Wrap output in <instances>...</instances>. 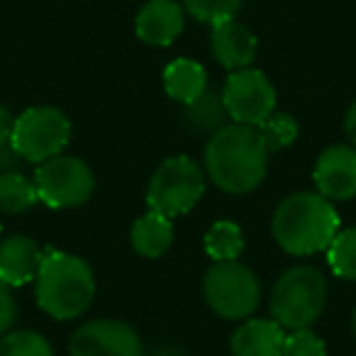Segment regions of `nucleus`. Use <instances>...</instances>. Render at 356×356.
I'll return each mask as SVG.
<instances>
[{
	"label": "nucleus",
	"mask_w": 356,
	"mask_h": 356,
	"mask_svg": "<svg viewBox=\"0 0 356 356\" xmlns=\"http://www.w3.org/2000/svg\"><path fill=\"white\" fill-rule=\"evenodd\" d=\"M268 149L257 127L225 124L205 144V173L220 191L232 195L252 193L266 178Z\"/></svg>",
	"instance_id": "1"
},
{
	"label": "nucleus",
	"mask_w": 356,
	"mask_h": 356,
	"mask_svg": "<svg viewBox=\"0 0 356 356\" xmlns=\"http://www.w3.org/2000/svg\"><path fill=\"white\" fill-rule=\"evenodd\" d=\"M276 244L291 257H310L327 252L339 232V213L334 203L320 193L300 191L281 200L271 220Z\"/></svg>",
	"instance_id": "2"
},
{
	"label": "nucleus",
	"mask_w": 356,
	"mask_h": 356,
	"mask_svg": "<svg viewBox=\"0 0 356 356\" xmlns=\"http://www.w3.org/2000/svg\"><path fill=\"white\" fill-rule=\"evenodd\" d=\"M37 305L49 317L69 322L81 317L95 298V276L86 259L44 249L35 278Z\"/></svg>",
	"instance_id": "3"
},
{
	"label": "nucleus",
	"mask_w": 356,
	"mask_h": 356,
	"mask_svg": "<svg viewBox=\"0 0 356 356\" xmlns=\"http://www.w3.org/2000/svg\"><path fill=\"white\" fill-rule=\"evenodd\" d=\"M271 315L283 330H305L320 320L327 305V281L312 266H293L278 276L271 291Z\"/></svg>",
	"instance_id": "4"
},
{
	"label": "nucleus",
	"mask_w": 356,
	"mask_h": 356,
	"mask_svg": "<svg viewBox=\"0 0 356 356\" xmlns=\"http://www.w3.org/2000/svg\"><path fill=\"white\" fill-rule=\"evenodd\" d=\"M205 193V171L195 159L178 154L163 159L147 184L149 210L173 220L191 213Z\"/></svg>",
	"instance_id": "5"
},
{
	"label": "nucleus",
	"mask_w": 356,
	"mask_h": 356,
	"mask_svg": "<svg viewBox=\"0 0 356 356\" xmlns=\"http://www.w3.org/2000/svg\"><path fill=\"white\" fill-rule=\"evenodd\" d=\"M205 302L215 315L225 320H249L261 300V286L257 273L242 261L213 264L203 281Z\"/></svg>",
	"instance_id": "6"
},
{
	"label": "nucleus",
	"mask_w": 356,
	"mask_h": 356,
	"mask_svg": "<svg viewBox=\"0 0 356 356\" xmlns=\"http://www.w3.org/2000/svg\"><path fill=\"white\" fill-rule=\"evenodd\" d=\"M35 186L40 193V203L51 210H69L88 203L95 191L93 168L79 156H51L37 163Z\"/></svg>",
	"instance_id": "7"
},
{
	"label": "nucleus",
	"mask_w": 356,
	"mask_h": 356,
	"mask_svg": "<svg viewBox=\"0 0 356 356\" xmlns=\"http://www.w3.org/2000/svg\"><path fill=\"white\" fill-rule=\"evenodd\" d=\"M71 139V120L54 105H37L15 118L10 144L25 161L42 163L59 156Z\"/></svg>",
	"instance_id": "8"
},
{
	"label": "nucleus",
	"mask_w": 356,
	"mask_h": 356,
	"mask_svg": "<svg viewBox=\"0 0 356 356\" xmlns=\"http://www.w3.org/2000/svg\"><path fill=\"white\" fill-rule=\"evenodd\" d=\"M220 95H222L229 120H234L237 124L259 127L264 120L276 113V88L264 71L252 69V66L229 71Z\"/></svg>",
	"instance_id": "9"
},
{
	"label": "nucleus",
	"mask_w": 356,
	"mask_h": 356,
	"mask_svg": "<svg viewBox=\"0 0 356 356\" xmlns=\"http://www.w3.org/2000/svg\"><path fill=\"white\" fill-rule=\"evenodd\" d=\"M71 356H144L137 330L122 320L100 317L81 325L69 339Z\"/></svg>",
	"instance_id": "10"
},
{
	"label": "nucleus",
	"mask_w": 356,
	"mask_h": 356,
	"mask_svg": "<svg viewBox=\"0 0 356 356\" xmlns=\"http://www.w3.org/2000/svg\"><path fill=\"white\" fill-rule=\"evenodd\" d=\"M312 181L322 198L344 203L356 198V149L351 144H332L317 156Z\"/></svg>",
	"instance_id": "11"
},
{
	"label": "nucleus",
	"mask_w": 356,
	"mask_h": 356,
	"mask_svg": "<svg viewBox=\"0 0 356 356\" xmlns=\"http://www.w3.org/2000/svg\"><path fill=\"white\" fill-rule=\"evenodd\" d=\"M184 25V6L178 0H147L134 17V32L149 47H168Z\"/></svg>",
	"instance_id": "12"
},
{
	"label": "nucleus",
	"mask_w": 356,
	"mask_h": 356,
	"mask_svg": "<svg viewBox=\"0 0 356 356\" xmlns=\"http://www.w3.org/2000/svg\"><path fill=\"white\" fill-rule=\"evenodd\" d=\"M210 49L213 56L227 71L249 69L252 61L257 59L259 40L247 25L237 22V17L225 20L220 25H213L210 32Z\"/></svg>",
	"instance_id": "13"
},
{
	"label": "nucleus",
	"mask_w": 356,
	"mask_h": 356,
	"mask_svg": "<svg viewBox=\"0 0 356 356\" xmlns=\"http://www.w3.org/2000/svg\"><path fill=\"white\" fill-rule=\"evenodd\" d=\"M42 257H44V249L27 234L0 239V283L8 288L35 283Z\"/></svg>",
	"instance_id": "14"
},
{
	"label": "nucleus",
	"mask_w": 356,
	"mask_h": 356,
	"mask_svg": "<svg viewBox=\"0 0 356 356\" xmlns=\"http://www.w3.org/2000/svg\"><path fill=\"white\" fill-rule=\"evenodd\" d=\"M286 330L276 320L249 317L234 330L229 339L232 356H283Z\"/></svg>",
	"instance_id": "15"
},
{
	"label": "nucleus",
	"mask_w": 356,
	"mask_h": 356,
	"mask_svg": "<svg viewBox=\"0 0 356 356\" xmlns=\"http://www.w3.org/2000/svg\"><path fill=\"white\" fill-rule=\"evenodd\" d=\"M129 242L132 249L144 259H159L171 249L173 244V222L163 215L144 213L142 218H137L129 229Z\"/></svg>",
	"instance_id": "16"
},
{
	"label": "nucleus",
	"mask_w": 356,
	"mask_h": 356,
	"mask_svg": "<svg viewBox=\"0 0 356 356\" xmlns=\"http://www.w3.org/2000/svg\"><path fill=\"white\" fill-rule=\"evenodd\" d=\"M163 88L176 103L188 105L208 90V74L193 59H173L163 69Z\"/></svg>",
	"instance_id": "17"
},
{
	"label": "nucleus",
	"mask_w": 356,
	"mask_h": 356,
	"mask_svg": "<svg viewBox=\"0 0 356 356\" xmlns=\"http://www.w3.org/2000/svg\"><path fill=\"white\" fill-rule=\"evenodd\" d=\"M40 203V193L32 178L22 171L0 173V213L20 215Z\"/></svg>",
	"instance_id": "18"
},
{
	"label": "nucleus",
	"mask_w": 356,
	"mask_h": 356,
	"mask_svg": "<svg viewBox=\"0 0 356 356\" xmlns=\"http://www.w3.org/2000/svg\"><path fill=\"white\" fill-rule=\"evenodd\" d=\"M184 118L193 132H218L220 127H225L229 120L227 108L222 103V95H218L215 90H205L200 98H195L193 103L184 105Z\"/></svg>",
	"instance_id": "19"
},
{
	"label": "nucleus",
	"mask_w": 356,
	"mask_h": 356,
	"mask_svg": "<svg viewBox=\"0 0 356 356\" xmlns=\"http://www.w3.org/2000/svg\"><path fill=\"white\" fill-rule=\"evenodd\" d=\"M205 254L213 259L215 264L220 261H239L244 252V234L242 227L232 220H220V222L210 225V229L203 237Z\"/></svg>",
	"instance_id": "20"
},
{
	"label": "nucleus",
	"mask_w": 356,
	"mask_h": 356,
	"mask_svg": "<svg viewBox=\"0 0 356 356\" xmlns=\"http://www.w3.org/2000/svg\"><path fill=\"white\" fill-rule=\"evenodd\" d=\"M327 264L341 281H356V227L339 229L327 247Z\"/></svg>",
	"instance_id": "21"
},
{
	"label": "nucleus",
	"mask_w": 356,
	"mask_h": 356,
	"mask_svg": "<svg viewBox=\"0 0 356 356\" xmlns=\"http://www.w3.org/2000/svg\"><path fill=\"white\" fill-rule=\"evenodd\" d=\"M0 356H54V349L40 332L17 330L0 337Z\"/></svg>",
	"instance_id": "22"
},
{
	"label": "nucleus",
	"mask_w": 356,
	"mask_h": 356,
	"mask_svg": "<svg viewBox=\"0 0 356 356\" xmlns=\"http://www.w3.org/2000/svg\"><path fill=\"white\" fill-rule=\"evenodd\" d=\"M257 129H259V134H261L268 152H281V149L291 147L298 139V122L286 113H273L271 118L264 120Z\"/></svg>",
	"instance_id": "23"
},
{
	"label": "nucleus",
	"mask_w": 356,
	"mask_h": 356,
	"mask_svg": "<svg viewBox=\"0 0 356 356\" xmlns=\"http://www.w3.org/2000/svg\"><path fill=\"white\" fill-rule=\"evenodd\" d=\"M181 6L195 20L208 22L213 27L225 20L237 17L239 8H242V0H181Z\"/></svg>",
	"instance_id": "24"
},
{
	"label": "nucleus",
	"mask_w": 356,
	"mask_h": 356,
	"mask_svg": "<svg viewBox=\"0 0 356 356\" xmlns=\"http://www.w3.org/2000/svg\"><path fill=\"white\" fill-rule=\"evenodd\" d=\"M283 356H327V344L310 327H305V330H291V334H286Z\"/></svg>",
	"instance_id": "25"
},
{
	"label": "nucleus",
	"mask_w": 356,
	"mask_h": 356,
	"mask_svg": "<svg viewBox=\"0 0 356 356\" xmlns=\"http://www.w3.org/2000/svg\"><path fill=\"white\" fill-rule=\"evenodd\" d=\"M17 317V305H15V298H13L10 288L3 286L0 283V337L8 334Z\"/></svg>",
	"instance_id": "26"
},
{
	"label": "nucleus",
	"mask_w": 356,
	"mask_h": 356,
	"mask_svg": "<svg viewBox=\"0 0 356 356\" xmlns=\"http://www.w3.org/2000/svg\"><path fill=\"white\" fill-rule=\"evenodd\" d=\"M25 159L13 149V144L8 142L6 147H0V173H10V171H20V163Z\"/></svg>",
	"instance_id": "27"
},
{
	"label": "nucleus",
	"mask_w": 356,
	"mask_h": 356,
	"mask_svg": "<svg viewBox=\"0 0 356 356\" xmlns=\"http://www.w3.org/2000/svg\"><path fill=\"white\" fill-rule=\"evenodd\" d=\"M13 127H15V118L13 113L0 103V147H6L13 137Z\"/></svg>",
	"instance_id": "28"
},
{
	"label": "nucleus",
	"mask_w": 356,
	"mask_h": 356,
	"mask_svg": "<svg viewBox=\"0 0 356 356\" xmlns=\"http://www.w3.org/2000/svg\"><path fill=\"white\" fill-rule=\"evenodd\" d=\"M344 132H346L349 144L356 149V100L349 105V110H346V115H344Z\"/></svg>",
	"instance_id": "29"
},
{
	"label": "nucleus",
	"mask_w": 356,
	"mask_h": 356,
	"mask_svg": "<svg viewBox=\"0 0 356 356\" xmlns=\"http://www.w3.org/2000/svg\"><path fill=\"white\" fill-rule=\"evenodd\" d=\"M351 327H354V337H356V310H354V317H351Z\"/></svg>",
	"instance_id": "30"
},
{
	"label": "nucleus",
	"mask_w": 356,
	"mask_h": 356,
	"mask_svg": "<svg viewBox=\"0 0 356 356\" xmlns=\"http://www.w3.org/2000/svg\"><path fill=\"white\" fill-rule=\"evenodd\" d=\"M0 237H3V220H0Z\"/></svg>",
	"instance_id": "31"
},
{
	"label": "nucleus",
	"mask_w": 356,
	"mask_h": 356,
	"mask_svg": "<svg viewBox=\"0 0 356 356\" xmlns=\"http://www.w3.org/2000/svg\"><path fill=\"white\" fill-rule=\"evenodd\" d=\"M161 356H178V354H161Z\"/></svg>",
	"instance_id": "32"
}]
</instances>
